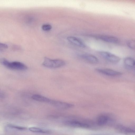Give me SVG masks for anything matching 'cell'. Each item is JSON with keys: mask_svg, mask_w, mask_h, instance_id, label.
I'll return each mask as SVG.
<instances>
[{"mask_svg": "<svg viewBox=\"0 0 135 135\" xmlns=\"http://www.w3.org/2000/svg\"><path fill=\"white\" fill-rule=\"evenodd\" d=\"M66 62L61 59H52L47 57L44 58L42 65L46 67L51 68H57L65 65Z\"/></svg>", "mask_w": 135, "mask_h": 135, "instance_id": "obj_1", "label": "cell"}, {"mask_svg": "<svg viewBox=\"0 0 135 135\" xmlns=\"http://www.w3.org/2000/svg\"><path fill=\"white\" fill-rule=\"evenodd\" d=\"M2 62L5 67L12 70L24 71L28 69L27 66L25 64L18 61L10 62L6 60L3 59Z\"/></svg>", "mask_w": 135, "mask_h": 135, "instance_id": "obj_2", "label": "cell"}, {"mask_svg": "<svg viewBox=\"0 0 135 135\" xmlns=\"http://www.w3.org/2000/svg\"><path fill=\"white\" fill-rule=\"evenodd\" d=\"M99 54L104 59L112 63H118L120 60L118 56L107 51H101L99 52Z\"/></svg>", "mask_w": 135, "mask_h": 135, "instance_id": "obj_3", "label": "cell"}, {"mask_svg": "<svg viewBox=\"0 0 135 135\" xmlns=\"http://www.w3.org/2000/svg\"><path fill=\"white\" fill-rule=\"evenodd\" d=\"M65 123L68 126L73 127L89 128L90 127V124L75 119L67 120Z\"/></svg>", "mask_w": 135, "mask_h": 135, "instance_id": "obj_4", "label": "cell"}, {"mask_svg": "<svg viewBox=\"0 0 135 135\" xmlns=\"http://www.w3.org/2000/svg\"><path fill=\"white\" fill-rule=\"evenodd\" d=\"M48 103L56 108L61 109L70 108L74 106L71 104L50 99Z\"/></svg>", "mask_w": 135, "mask_h": 135, "instance_id": "obj_5", "label": "cell"}, {"mask_svg": "<svg viewBox=\"0 0 135 135\" xmlns=\"http://www.w3.org/2000/svg\"><path fill=\"white\" fill-rule=\"evenodd\" d=\"M96 71L102 74L110 76L115 77L122 75V73L109 69L96 68Z\"/></svg>", "mask_w": 135, "mask_h": 135, "instance_id": "obj_6", "label": "cell"}, {"mask_svg": "<svg viewBox=\"0 0 135 135\" xmlns=\"http://www.w3.org/2000/svg\"><path fill=\"white\" fill-rule=\"evenodd\" d=\"M79 56L83 59L92 64H97L99 62V60L98 58L91 54H84L80 55Z\"/></svg>", "mask_w": 135, "mask_h": 135, "instance_id": "obj_7", "label": "cell"}, {"mask_svg": "<svg viewBox=\"0 0 135 135\" xmlns=\"http://www.w3.org/2000/svg\"><path fill=\"white\" fill-rule=\"evenodd\" d=\"M115 129L118 132L125 134L132 133L135 132L134 131L133 129L121 124L117 125Z\"/></svg>", "mask_w": 135, "mask_h": 135, "instance_id": "obj_8", "label": "cell"}, {"mask_svg": "<svg viewBox=\"0 0 135 135\" xmlns=\"http://www.w3.org/2000/svg\"><path fill=\"white\" fill-rule=\"evenodd\" d=\"M68 40L71 43L82 48L86 47L85 44L80 39L75 37L69 36L67 38Z\"/></svg>", "mask_w": 135, "mask_h": 135, "instance_id": "obj_9", "label": "cell"}, {"mask_svg": "<svg viewBox=\"0 0 135 135\" xmlns=\"http://www.w3.org/2000/svg\"><path fill=\"white\" fill-rule=\"evenodd\" d=\"M98 38L104 42L112 43L117 44L119 42L117 38L113 36L101 35L99 36Z\"/></svg>", "mask_w": 135, "mask_h": 135, "instance_id": "obj_10", "label": "cell"}, {"mask_svg": "<svg viewBox=\"0 0 135 135\" xmlns=\"http://www.w3.org/2000/svg\"><path fill=\"white\" fill-rule=\"evenodd\" d=\"M124 66L127 69L131 70L135 68V62L134 59L131 57L126 58L124 60Z\"/></svg>", "mask_w": 135, "mask_h": 135, "instance_id": "obj_11", "label": "cell"}, {"mask_svg": "<svg viewBox=\"0 0 135 135\" xmlns=\"http://www.w3.org/2000/svg\"><path fill=\"white\" fill-rule=\"evenodd\" d=\"M109 119V117L108 115L105 114H102L98 117L97 123L98 125L100 126H103L108 122Z\"/></svg>", "mask_w": 135, "mask_h": 135, "instance_id": "obj_12", "label": "cell"}, {"mask_svg": "<svg viewBox=\"0 0 135 135\" xmlns=\"http://www.w3.org/2000/svg\"><path fill=\"white\" fill-rule=\"evenodd\" d=\"M32 98L36 101L40 102L49 103L50 99L42 95L35 94L32 95Z\"/></svg>", "mask_w": 135, "mask_h": 135, "instance_id": "obj_13", "label": "cell"}, {"mask_svg": "<svg viewBox=\"0 0 135 135\" xmlns=\"http://www.w3.org/2000/svg\"><path fill=\"white\" fill-rule=\"evenodd\" d=\"M29 130L32 132L36 133L49 134L51 132V131L49 130L36 127H30L29 128Z\"/></svg>", "mask_w": 135, "mask_h": 135, "instance_id": "obj_14", "label": "cell"}, {"mask_svg": "<svg viewBox=\"0 0 135 135\" xmlns=\"http://www.w3.org/2000/svg\"><path fill=\"white\" fill-rule=\"evenodd\" d=\"M127 45L130 49H134L135 47V42L134 40H129L127 42Z\"/></svg>", "mask_w": 135, "mask_h": 135, "instance_id": "obj_15", "label": "cell"}, {"mask_svg": "<svg viewBox=\"0 0 135 135\" xmlns=\"http://www.w3.org/2000/svg\"><path fill=\"white\" fill-rule=\"evenodd\" d=\"M8 126L11 128H15V129L21 130H25L27 129V128L25 127L17 126L12 125H9Z\"/></svg>", "mask_w": 135, "mask_h": 135, "instance_id": "obj_16", "label": "cell"}, {"mask_svg": "<svg viewBox=\"0 0 135 135\" xmlns=\"http://www.w3.org/2000/svg\"><path fill=\"white\" fill-rule=\"evenodd\" d=\"M52 28L51 25L49 24H44L42 25V28L44 31H48L51 30Z\"/></svg>", "mask_w": 135, "mask_h": 135, "instance_id": "obj_17", "label": "cell"}, {"mask_svg": "<svg viewBox=\"0 0 135 135\" xmlns=\"http://www.w3.org/2000/svg\"><path fill=\"white\" fill-rule=\"evenodd\" d=\"M8 47V46L7 44L0 42V49H7Z\"/></svg>", "mask_w": 135, "mask_h": 135, "instance_id": "obj_18", "label": "cell"}]
</instances>
